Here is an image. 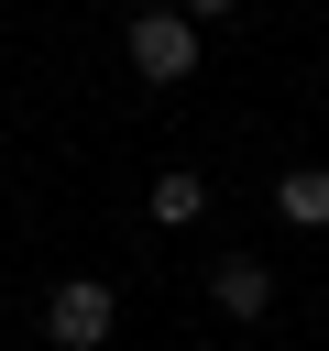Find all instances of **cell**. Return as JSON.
I'll list each match as a JSON object with an SVG mask.
<instances>
[{
  "mask_svg": "<svg viewBox=\"0 0 329 351\" xmlns=\"http://www.w3.org/2000/svg\"><path fill=\"white\" fill-rule=\"evenodd\" d=\"M110 318H121L110 274H66V285L44 296V340H55V351H110Z\"/></svg>",
  "mask_w": 329,
  "mask_h": 351,
  "instance_id": "1",
  "label": "cell"
},
{
  "mask_svg": "<svg viewBox=\"0 0 329 351\" xmlns=\"http://www.w3.org/2000/svg\"><path fill=\"white\" fill-rule=\"evenodd\" d=\"M186 66H197V22H186V11H143V22H132V77H143V88H175Z\"/></svg>",
  "mask_w": 329,
  "mask_h": 351,
  "instance_id": "2",
  "label": "cell"
},
{
  "mask_svg": "<svg viewBox=\"0 0 329 351\" xmlns=\"http://www.w3.org/2000/svg\"><path fill=\"white\" fill-rule=\"evenodd\" d=\"M208 296H219V318H263L274 307V263L263 252H219L208 263Z\"/></svg>",
  "mask_w": 329,
  "mask_h": 351,
  "instance_id": "3",
  "label": "cell"
},
{
  "mask_svg": "<svg viewBox=\"0 0 329 351\" xmlns=\"http://www.w3.org/2000/svg\"><path fill=\"white\" fill-rule=\"evenodd\" d=\"M274 208H285L296 230H329V176H318V165H285V176H274Z\"/></svg>",
  "mask_w": 329,
  "mask_h": 351,
  "instance_id": "4",
  "label": "cell"
},
{
  "mask_svg": "<svg viewBox=\"0 0 329 351\" xmlns=\"http://www.w3.org/2000/svg\"><path fill=\"white\" fill-rule=\"evenodd\" d=\"M154 219H164V230L208 219V176H186V165H175V176H154Z\"/></svg>",
  "mask_w": 329,
  "mask_h": 351,
  "instance_id": "5",
  "label": "cell"
}]
</instances>
